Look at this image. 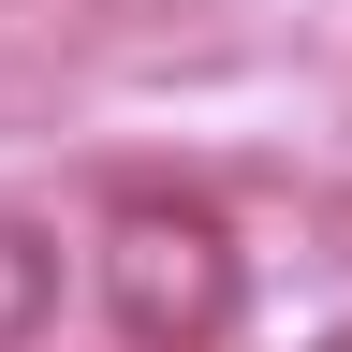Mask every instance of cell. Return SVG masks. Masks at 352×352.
Segmentation results:
<instances>
[{
  "mask_svg": "<svg viewBox=\"0 0 352 352\" xmlns=\"http://www.w3.org/2000/svg\"><path fill=\"white\" fill-rule=\"evenodd\" d=\"M88 279H103V323L132 352H220L250 308V250L191 191H118L103 235H88Z\"/></svg>",
  "mask_w": 352,
  "mask_h": 352,
  "instance_id": "6da1fadb",
  "label": "cell"
},
{
  "mask_svg": "<svg viewBox=\"0 0 352 352\" xmlns=\"http://www.w3.org/2000/svg\"><path fill=\"white\" fill-rule=\"evenodd\" d=\"M44 323H59V235L0 206V352H30Z\"/></svg>",
  "mask_w": 352,
  "mask_h": 352,
  "instance_id": "7a4b0ae2",
  "label": "cell"
},
{
  "mask_svg": "<svg viewBox=\"0 0 352 352\" xmlns=\"http://www.w3.org/2000/svg\"><path fill=\"white\" fill-rule=\"evenodd\" d=\"M323 352H352V323H338V338H323Z\"/></svg>",
  "mask_w": 352,
  "mask_h": 352,
  "instance_id": "3957f363",
  "label": "cell"
}]
</instances>
